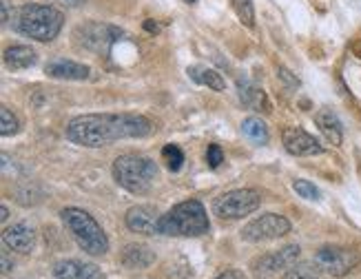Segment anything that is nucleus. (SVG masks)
Listing matches in <instances>:
<instances>
[{
	"instance_id": "7c9ffc66",
	"label": "nucleus",
	"mask_w": 361,
	"mask_h": 279,
	"mask_svg": "<svg viewBox=\"0 0 361 279\" xmlns=\"http://www.w3.org/2000/svg\"><path fill=\"white\" fill-rule=\"evenodd\" d=\"M0 259H3V271L7 273V271L11 268V261H9V251H7V246H5V251H3V257H0Z\"/></svg>"
},
{
	"instance_id": "2f4dec72",
	"label": "nucleus",
	"mask_w": 361,
	"mask_h": 279,
	"mask_svg": "<svg viewBox=\"0 0 361 279\" xmlns=\"http://www.w3.org/2000/svg\"><path fill=\"white\" fill-rule=\"evenodd\" d=\"M145 29L149 31V34H158V31H160L158 23H153V20H147V23H145Z\"/></svg>"
},
{
	"instance_id": "5701e85b",
	"label": "nucleus",
	"mask_w": 361,
	"mask_h": 279,
	"mask_svg": "<svg viewBox=\"0 0 361 279\" xmlns=\"http://www.w3.org/2000/svg\"><path fill=\"white\" fill-rule=\"evenodd\" d=\"M162 160L166 162L169 170H173V173H178V170L184 166V153L178 144H166L162 149Z\"/></svg>"
},
{
	"instance_id": "b1692460",
	"label": "nucleus",
	"mask_w": 361,
	"mask_h": 279,
	"mask_svg": "<svg viewBox=\"0 0 361 279\" xmlns=\"http://www.w3.org/2000/svg\"><path fill=\"white\" fill-rule=\"evenodd\" d=\"M284 279H319V266H310V264H300L297 261L293 268L286 271Z\"/></svg>"
},
{
	"instance_id": "9d476101",
	"label": "nucleus",
	"mask_w": 361,
	"mask_h": 279,
	"mask_svg": "<svg viewBox=\"0 0 361 279\" xmlns=\"http://www.w3.org/2000/svg\"><path fill=\"white\" fill-rule=\"evenodd\" d=\"M300 257H302V248L297 244H288L284 248H279V251L266 253V255L253 259V271L259 277H269V275H275L279 271L293 268L295 264L300 261Z\"/></svg>"
},
{
	"instance_id": "0eeeda50",
	"label": "nucleus",
	"mask_w": 361,
	"mask_h": 279,
	"mask_svg": "<svg viewBox=\"0 0 361 279\" xmlns=\"http://www.w3.org/2000/svg\"><path fill=\"white\" fill-rule=\"evenodd\" d=\"M290 232V222L279 213H264L242 228V240L250 244H262L279 240Z\"/></svg>"
},
{
	"instance_id": "c9c22d12",
	"label": "nucleus",
	"mask_w": 361,
	"mask_h": 279,
	"mask_svg": "<svg viewBox=\"0 0 361 279\" xmlns=\"http://www.w3.org/2000/svg\"><path fill=\"white\" fill-rule=\"evenodd\" d=\"M357 168H359V178H361V155H359V164H357Z\"/></svg>"
},
{
	"instance_id": "c756f323",
	"label": "nucleus",
	"mask_w": 361,
	"mask_h": 279,
	"mask_svg": "<svg viewBox=\"0 0 361 279\" xmlns=\"http://www.w3.org/2000/svg\"><path fill=\"white\" fill-rule=\"evenodd\" d=\"M11 20V11H9V3L3 0V25H7Z\"/></svg>"
},
{
	"instance_id": "f3484780",
	"label": "nucleus",
	"mask_w": 361,
	"mask_h": 279,
	"mask_svg": "<svg viewBox=\"0 0 361 279\" xmlns=\"http://www.w3.org/2000/svg\"><path fill=\"white\" fill-rule=\"evenodd\" d=\"M315 122H317L319 131L324 133V137L328 140V142L335 144V147H341L343 127H341V120L337 118V113H333L331 108H319L317 116H315Z\"/></svg>"
},
{
	"instance_id": "1a4fd4ad",
	"label": "nucleus",
	"mask_w": 361,
	"mask_h": 279,
	"mask_svg": "<svg viewBox=\"0 0 361 279\" xmlns=\"http://www.w3.org/2000/svg\"><path fill=\"white\" fill-rule=\"evenodd\" d=\"M120 36H122L120 29H116L111 25H102V23H87V25L75 29L78 44L93 51V54L109 51V46H111Z\"/></svg>"
},
{
	"instance_id": "9b49d317",
	"label": "nucleus",
	"mask_w": 361,
	"mask_h": 279,
	"mask_svg": "<svg viewBox=\"0 0 361 279\" xmlns=\"http://www.w3.org/2000/svg\"><path fill=\"white\" fill-rule=\"evenodd\" d=\"M281 142H284V149L290 155H295V158H310V155H319L324 151L319 140L304 131L302 127H286L281 131Z\"/></svg>"
},
{
	"instance_id": "4be33fe9",
	"label": "nucleus",
	"mask_w": 361,
	"mask_h": 279,
	"mask_svg": "<svg viewBox=\"0 0 361 279\" xmlns=\"http://www.w3.org/2000/svg\"><path fill=\"white\" fill-rule=\"evenodd\" d=\"M231 5L238 13V18L246 25V27H253L255 25V7H253V0H231Z\"/></svg>"
},
{
	"instance_id": "e433bc0d",
	"label": "nucleus",
	"mask_w": 361,
	"mask_h": 279,
	"mask_svg": "<svg viewBox=\"0 0 361 279\" xmlns=\"http://www.w3.org/2000/svg\"><path fill=\"white\" fill-rule=\"evenodd\" d=\"M186 3H188V5H191V3H197V0H186Z\"/></svg>"
},
{
	"instance_id": "423d86ee",
	"label": "nucleus",
	"mask_w": 361,
	"mask_h": 279,
	"mask_svg": "<svg viewBox=\"0 0 361 279\" xmlns=\"http://www.w3.org/2000/svg\"><path fill=\"white\" fill-rule=\"evenodd\" d=\"M262 204V195L255 189H235L219 195L213 202V213L222 220H242V217L255 213Z\"/></svg>"
},
{
	"instance_id": "72a5a7b5",
	"label": "nucleus",
	"mask_w": 361,
	"mask_h": 279,
	"mask_svg": "<svg viewBox=\"0 0 361 279\" xmlns=\"http://www.w3.org/2000/svg\"><path fill=\"white\" fill-rule=\"evenodd\" d=\"M62 3H67V5H80V3H85V0H62Z\"/></svg>"
},
{
	"instance_id": "20e7f679",
	"label": "nucleus",
	"mask_w": 361,
	"mask_h": 279,
	"mask_svg": "<svg viewBox=\"0 0 361 279\" xmlns=\"http://www.w3.org/2000/svg\"><path fill=\"white\" fill-rule=\"evenodd\" d=\"M60 217H62L65 228L75 240V244L80 246L87 255H93V257L106 255L109 237H106L104 228L96 222V217H93L91 213H87L82 209H75V206H69L60 213Z\"/></svg>"
},
{
	"instance_id": "473e14b6",
	"label": "nucleus",
	"mask_w": 361,
	"mask_h": 279,
	"mask_svg": "<svg viewBox=\"0 0 361 279\" xmlns=\"http://www.w3.org/2000/svg\"><path fill=\"white\" fill-rule=\"evenodd\" d=\"M7 217H9V209H7V206H3V209H0V220L7 222Z\"/></svg>"
},
{
	"instance_id": "f257e3e1",
	"label": "nucleus",
	"mask_w": 361,
	"mask_h": 279,
	"mask_svg": "<svg viewBox=\"0 0 361 279\" xmlns=\"http://www.w3.org/2000/svg\"><path fill=\"white\" fill-rule=\"evenodd\" d=\"M151 131V120L137 113H87L67 124V140L78 147L100 149L118 140L147 137Z\"/></svg>"
},
{
	"instance_id": "aec40b11",
	"label": "nucleus",
	"mask_w": 361,
	"mask_h": 279,
	"mask_svg": "<svg viewBox=\"0 0 361 279\" xmlns=\"http://www.w3.org/2000/svg\"><path fill=\"white\" fill-rule=\"evenodd\" d=\"M188 78H191L193 82L197 85H204L213 91H224L226 89V80L222 78V73H217L215 69L211 67H188Z\"/></svg>"
},
{
	"instance_id": "f03ea898",
	"label": "nucleus",
	"mask_w": 361,
	"mask_h": 279,
	"mask_svg": "<svg viewBox=\"0 0 361 279\" xmlns=\"http://www.w3.org/2000/svg\"><path fill=\"white\" fill-rule=\"evenodd\" d=\"M211 230L207 209L200 199L180 202L160 217V235L169 237H200Z\"/></svg>"
},
{
	"instance_id": "f8f14e48",
	"label": "nucleus",
	"mask_w": 361,
	"mask_h": 279,
	"mask_svg": "<svg viewBox=\"0 0 361 279\" xmlns=\"http://www.w3.org/2000/svg\"><path fill=\"white\" fill-rule=\"evenodd\" d=\"M160 213L155 206L140 204L127 211L124 215V224L129 230L140 232V235H160Z\"/></svg>"
},
{
	"instance_id": "39448f33",
	"label": "nucleus",
	"mask_w": 361,
	"mask_h": 279,
	"mask_svg": "<svg viewBox=\"0 0 361 279\" xmlns=\"http://www.w3.org/2000/svg\"><path fill=\"white\" fill-rule=\"evenodd\" d=\"M114 178L122 189L133 195H142L151 191L155 178H158V166L147 155L124 153L114 162Z\"/></svg>"
},
{
	"instance_id": "a211bd4d",
	"label": "nucleus",
	"mask_w": 361,
	"mask_h": 279,
	"mask_svg": "<svg viewBox=\"0 0 361 279\" xmlns=\"http://www.w3.org/2000/svg\"><path fill=\"white\" fill-rule=\"evenodd\" d=\"M238 91H240V100L248 106L253 108V111H262V113H271V102L266 98V93L255 87L250 80H238Z\"/></svg>"
},
{
	"instance_id": "6ab92c4d",
	"label": "nucleus",
	"mask_w": 361,
	"mask_h": 279,
	"mask_svg": "<svg viewBox=\"0 0 361 279\" xmlns=\"http://www.w3.org/2000/svg\"><path fill=\"white\" fill-rule=\"evenodd\" d=\"M120 261L127 268H147V266H151V264L155 261V255L151 253V248H147L142 244H129L122 251Z\"/></svg>"
},
{
	"instance_id": "a878e982",
	"label": "nucleus",
	"mask_w": 361,
	"mask_h": 279,
	"mask_svg": "<svg viewBox=\"0 0 361 279\" xmlns=\"http://www.w3.org/2000/svg\"><path fill=\"white\" fill-rule=\"evenodd\" d=\"M293 189H295V193L300 195V197H304V199H319V189L312 182H308V180H295L293 182Z\"/></svg>"
},
{
	"instance_id": "bb28decb",
	"label": "nucleus",
	"mask_w": 361,
	"mask_h": 279,
	"mask_svg": "<svg viewBox=\"0 0 361 279\" xmlns=\"http://www.w3.org/2000/svg\"><path fill=\"white\" fill-rule=\"evenodd\" d=\"M207 162H209L211 168H217L219 164L224 162V153H222V149H219V144H209V149H207Z\"/></svg>"
},
{
	"instance_id": "6e6552de",
	"label": "nucleus",
	"mask_w": 361,
	"mask_h": 279,
	"mask_svg": "<svg viewBox=\"0 0 361 279\" xmlns=\"http://www.w3.org/2000/svg\"><path fill=\"white\" fill-rule=\"evenodd\" d=\"M315 264L319 271L328 273L331 277H346L353 273L359 264V255L350 248H341V246H324L315 253Z\"/></svg>"
},
{
	"instance_id": "cd10ccee",
	"label": "nucleus",
	"mask_w": 361,
	"mask_h": 279,
	"mask_svg": "<svg viewBox=\"0 0 361 279\" xmlns=\"http://www.w3.org/2000/svg\"><path fill=\"white\" fill-rule=\"evenodd\" d=\"M215 279H246L242 271H224L222 275H217Z\"/></svg>"
},
{
	"instance_id": "7ed1b4c3",
	"label": "nucleus",
	"mask_w": 361,
	"mask_h": 279,
	"mask_svg": "<svg viewBox=\"0 0 361 279\" xmlns=\"http://www.w3.org/2000/svg\"><path fill=\"white\" fill-rule=\"evenodd\" d=\"M62 25H65V13L60 9L51 5L29 3L16 13L13 29L36 42H51L60 34Z\"/></svg>"
},
{
	"instance_id": "393cba45",
	"label": "nucleus",
	"mask_w": 361,
	"mask_h": 279,
	"mask_svg": "<svg viewBox=\"0 0 361 279\" xmlns=\"http://www.w3.org/2000/svg\"><path fill=\"white\" fill-rule=\"evenodd\" d=\"M20 129V122L16 118L7 106L0 108V135L3 137H9V135H16Z\"/></svg>"
},
{
	"instance_id": "412c9836",
	"label": "nucleus",
	"mask_w": 361,
	"mask_h": 279,
	"mask_svg": "<svg viewBox=\"0 0 361 279\" xmlns=\"http://www.w3.org/2000/svg\"><path fill=\"white\" fill-rule=\"evenodd\" d=\"M242 133L255 144H266V142H269V137H271L269 127H266L262 118H246L242 122Z\"/></svg>"
},
{
	"instance_id": "4468645a",
	"label": "nucleus",
	"mask_w": 361,
	"mask_h": 279,
	"mask_svg": "<svg viewBox=\"0 0 361 279\" xmlns=\"http://www.w3.org/2000/svg\"><path fill=\"white\" fill-rule=\"evenodd\" d=\"M44 73L49 78H56V80H87L91 69L87 65H80V62H73L67 58H54L47 62Z\"/></svg>"
},
{
	"instance_id": "dca6fc26",
	"label": "nucleus",
	"mask_w": 361,
	"mask_h": 279,
	"mask_svg": "<svg viewBox=\"0 0 361 279\" xmlns=\"http://www.w3.org/2000/svg\"><path fill=\"white\" fill-rule=\"evenodd\" d=\"M3 60H5L7 69L23 71V69H29V67L36 65L38 54L31 49V46H27V44H13V46H9V49H5Z\"/></svg>"
},
{
	"instance_id": "ddd939ff",
	"label": "nucleus",
	"mask_w": 361,
	"mask_h": 279,
	"mask_svg": "<svg viewBox=\"0 0 361 279\" xmlns=\"http://www.w3.org/2000/svg\"><path fill=\"white\" fill-rule=\"evenodd\" d=\"M3 242H5V246L9 248V251L27 255V253L34 251L36 232H34V228H31L29 224L18 222V224H13V226L5 228V232H3Z\"/></svg>"
},
{
	"instance_id": "c85d7f7f",
	"label": "nucleus",
	"mask_w": 361,
	"mask_h": 279,
	"mask_svg": "<svg viewBox=\"0 0 361 279\" xmlns=\"http://www.w3.org/2000/svg\"><path fill=\"white\" fill-rule=\"evenodd\" d=\"M279 75H281V78H284V80H286L288 85H293V87H300V80H297V78H293L288 69H284V67H279Z\"/></svg>"
},
{
	"instance_id": "f704fd0d",
	"label": "nucleus",
	"mask_w": 361,
	"mask_h": 279,
	"mask_svg": "<svg viewBox=\"0 0 361 279\" xmlns=\"http://www.w3.org/2000/svg\"><path fill=\"white\" fill-rule=\"evenodd\" d=\"M355 51H357V54H359V56H361V42H359V44H357V46H355Z\"/></svg>"
},
{
	"instance_id": "2eb2a0df",
	"label": "nucleus",
	"mask_w": 361,
	"mask_h": 279,
	"mask_svg": "<svg viewBox=\"0 0 361 279\" xmlns=\"http://www.w3.org/2000/svg\"><path fill=\"white\" fill-rule=\"evenodd\" d=\"M56 279H100L102 271L96 264H87L80 259H62L54 266Z\"/></svg>"
}]
</instances>
